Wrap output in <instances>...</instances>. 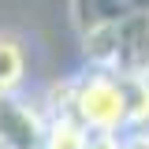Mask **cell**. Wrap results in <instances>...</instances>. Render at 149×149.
<instances>
[{"label": "cell", "instance_id": "6da1fadb", "mask_svg": "<svg viewBox=\"0 0 149 149\" xmlns=\"http://www.w3.org/2000/svg\"><path fill=\"white\" fill-rule=\"evenodd\" d=\"M90 41H93V56L104 63V71L119 74V78L149 74V8L101 22L90 34Z\"/></svg>", "mask_w": 149, "mask_h": 149}, {"label": "cell", "instance_id": "7a4b0ae2", "mask_svg": "<svg viewBox=\"0 0 149 149\" xmlns=\"http://www.w3.org/2000/svg\"><path fill=\"white\" fill-rule=\"evenodd\" d=\"M71 116L93 134H116L127 127V82L112 71L82 74L71 86Z\"/></svg>", "mask_w": 149, "mask_h": 149}, {"label": "cell", "instance_id": "3957f363", "mask_svg": "<svg viewBox=\"0 0 149 149\" xmlns=\"http://www.w3.org/2000/svg\"><path fill=\"white\" fill-rule=\"evenodd\" d=\"M45 130L30 104L15 101L11 93L0 97V142L8 149H45Z\"/></svg>", "mask_w": 149, "mask_h": 149}, {"label": "cell", "instance_id": "277c9868", "mask_svg": "<svg viewBox=\"0 0 149 149\" xmlns=\"http://www.w3.org/2000/svg\"><path fill=\"white\" fill-rule=\"evenodd\" d=\"M26 78V52L15 34H0V97L15 93Z\"/></svg>", "mask_w": 149, "mask_h": 149}, {"label": "cell", "instance_id": "5b68a950", "mask_svg": "<svg viewBox=\"0 0 149 149\" xmlns=\"http://www.w3.org/2000/svg\"><path fill=\"white\" fill-rule=\"evenodd\" d=\"M86 142H90V130L82 127L71 112L52 119L49 130H45V149H86Z\"/></svg>", "mask_w": 149, "mask_h": 149}, {"label": "cell", "instance_id": "8992f818", "mask_svg": "<svg viewBox=\"0 0 149 149\" xmlns=\"http://www.w3.org/2000/svg\"><path fill=\"white\" fill-rule=\"evenodd\" d=\"M86 149H123V142H119L116 134H90Z\"/></svg>", "mask_w": 149, "mask_h": 149}, {"label": "cell", "instance_id": "52a82bcc", "mask_svg": "<svg viewBox=\"0 0 149 149\" xmlns=\"http://www.w3.org/2000/svg\"><path fill=\"white\" fill-rule=\"evenodd\" d=\"M123 149H149V134H134V138H130Z\"/></svg>", "mask_w": 149, "mask_h": 149}, {"label": "cell", "instance_id": "ba28073f", "mask_svg": "<svg viewBox=\"0 0 149 149\" xmlns=\"http://www.w3.org/2000/svg\"><path fill=\"white\" fill-rule=\"evenodd\" d=\"M0 149H8V146H4V142H0Z\"/></svg>", "mask_w": 149, "mask_h": 149}]
</instances>
